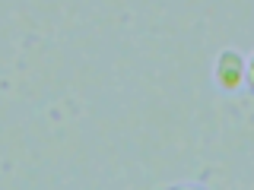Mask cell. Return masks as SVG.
<instances>
[{
	"mask_svg": "<svg viewBox=\"0 0 254 190\" xmlns=\"http://www.w3.org/2000/svg\"><path fill=\"white\" fill-rule=\"evenodd\" d=\"M216 79H219L222 89H235V86L242 83V57H238L235 51H226V54L219 57Z\"/></svg>",
	"mask_w": 254,
	"mask_h": 190,
	"instance_id": "obj_1",
	"label": "cell"
},
{
	"mask_svg": "<svg viewBox=\"0 0 254 190\" xmlns=\"http://www.w3.org/2000/svg\"><path fill=\"white\" fill-rule=\"evenodd\" d=\"M178 190H200V187H178Z\"/></svg>",
	"mask_w": 254,
	"mask_h": 190,
	"instance_id": "obj_3",
	"label": "cell"
},
{
	"mask_svg": "<svg viewBox=\"0 0 254 190\" xmlns=\"http://www.w3.org/2000/svg\"><path fill=\"white\" fill-rule=\"evenodd\" d=\"M248 76H251V89H254V57H251V67H248Z\"/></svg>",
	"mask_w": 254,
	"mask_h": 190,
	"instance_id": "obj_2",
	"label": "cell"
}]
</instances>
